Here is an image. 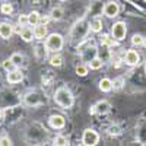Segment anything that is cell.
Returning a JSON list of instances; mask_svg holds the SVG:
<instances>
[{"mask_svg": "<svg viewBox=\"0 0 146 146\" xmlns=\"http://www.w3.org/2000/svg\"><path fill=\"white\" fill-rule=\"evenodd\" d=\"M0 145H2V146H7V145H12V142H10L9 137H0Z\"/></svg>", "mask_w": 146, "mask_h": 146, "instance_id": "obj_32", "label": "cell"}, {"mask_svg": "<svg viewBox=\"0 0 146 146\" xmlns=\"http://www.w3.org/2000/svg\"><path fill=\"white\" fill-rule=\"evenodd\" d=\"M54 101L62 107V108H70L73 105V94L70 92L69 88L62 86L58 88L54 94Z\"/></svg>", "mask_w": 146, "mask_h": 146, "instance_id": "obj_2", "label": "cell"}, {"mask_svg": "<svg viewBox=\"0 0 146 146\" xmlns=\"http://www.w3.org/2000/svg\"><path fill=\"white\" fill-rule=\"evenodd\" d=\"M95 113H96V108H95V105H94V107L89 108V114H95Z\"/></svg>", "mask_w": 146, "mask_h": 146, "instance_id": "obj_34", "label": "cell"}, {"mask_svg": "<svg viewBox=\"0 0 146 146\" xmlns=\"http://www.w3.org/2000/svg\"><path fill=\"white\" fill-rule=\"evenodd\" d=\"M18 22H19V25H21V27H27V25H29L28 15H21L19 19H18Z\"/></svg>", "mask_w": 146, "mask_h": 146, "instance_id": "obj_30", "label": "cell"}, {"mask_svg": "<svg viewBox=\"0 0 146 146\" xmlns=\"http://www.w3.org/2000/svg\"><path fill=\"white\" fill-rule=\"evenodd\" d=\"M143 45L146 47V38H143Z\"/></svg>", "mask_w": 146, "mask_h": 146, "instance_id": "obj_35", "label": "cell"}, {"mask_svg": "<svg viewBox=\"0 0 146 146\" xmlns=\"http://www.w3.org/2000/svg\"><path fill=\"white\" fill-rule=\"evenodd\" d=\"M12 34H13V25H10L7 22H2L0 23V36L5 40H9Z\"/></svg>", "mask_w": 146, "mask_h": 146, "instance_id": "obj_9", "label": "cell"}, {"mask_svg": "<svg viewBox=\"0 0 146 146\" xmlns=\"http://www.w3.org/2000/svg\"><path fill=\"white\" fill-rule=\"evenodd\" d=\"M40 13H38V12H31V13L28 15V21H29V25H38V23H40Z\"/></svg>", "mask_w": 146, "mask_h": 146, "instance_id": "obj_21", "label": "cell"}, {"mask_svg": "<svg viewBox=\"0 0 146 146\" xmlns=\"http://www.w3.org/2000/svg\"><path fill=\"white\" fill-rule=\"evenodd\" d=\"M76 75L78 76H86L88 75V66H85V64L76 66Z\"/></svg>", "mask_w": 146, "mask_h": 146, "instance_id": "obj_25", "label": "cell"}, {"mask_svg": "<svg viewBox=\"0 0 146 146\" xmlns=\"http://www.w3.org/2000/svg\"><path fill=\"white\" fill-rule=\"evenodd\" d=\"M3 117V114H2V111H0V118H2Z\"/></svg>", "mask_w": 146, "mask_h": 146, "instance_id": "obj_36", "label": "cell"}, {"mask_svg": "<svg viewBox=\"0 0 146 146\" xmlns=\"http://www.w3.org/2000/svg\"><path fill=\"white\" fill-rule=\"evenodd\" d=\"M131 44L133 45H143V36L142 35H139V34H136V35H133L131 36Z\"/></svg>", "mask_w": 146, "mask_h": 146, "instance_id": "obj_28", "label": "cell"}, {"mask_svg": "<svg viewBox=\"0 0 146 146\" xmlns=\"http://www.w3.org/2000/svg\"><path fill=\"white\" fill-rule=\"evenodd\" d=\"M123 83H124L123 78H118V79H115V80L113 82V88H114V89H121V88H123Z\"/></svg>", "mask_w": 146, "mask_h": 146, "instance_id": "obj_31", "label": "cell"}, {"mask_svg": "<svg viewBox=\"0 0 146 146\" xmlns=\"http://www.w3.org/2000/svg\"><path fill=\"white\" fill-rule=\"evenodd\" d=\"M15 67H16V64L12 62V60L9 58V60H5L3 62V69L6 70V72H12V70H15Z\"/></svg>", "mask_w": 146, "mask_h": 146, "instance_id": "obj_26", "label": "cell"}, {"mask_svg": "<svg viewBox=\"0 0 146 146\" xmlns=\"http://www.w3.org/2000/svg\"><path fill=\"white\" fill-rule=\"evenodd\" d=\"M126 34H127V25L124 22H115L113 28H111V35L115 41H123L126 38Z\"/></svg>", "mask_w": 146, "mask_h": 146, "instance_id": "obj_4", "label": "cell"}, {"mask_svg": "<svg viewBox=\"0 0 146 146\" xmlns=\"http://www.w3.org/2000/svg\"><path fill=\"white\" fill-rule=\"evenodd\" d=\"M23 79V75L21 70H12V72H7V82L9 83H19L21 80Z\"/></svg>", "mask_w": 146, "mask_h": 146, "instance_id": "obj_10", "label": "cell"}, {"mask_svg": "<svg viewBox=\"0 0 146 146\" xmlns=\"http://www.w3.org/2000/svg\"><path fill=\"white\" fill-rule=\"evenodd\" d=\"M60 2H66V0H60Z\"/></svg>", "mask_w": 146, "mask_h": 146, "instance_id": "obj_37", "label": "cell"}, {"mask_svg": "<svg viewBox=\"0 0 146 146\" xmlns=\"http://www.w3.org/2000/svg\"><path fill=\"white\" fill-rule=\"evenodd\" d=\"M10 60H12V62H13L16 66H21V64L23 63V57H22V54H19V53L12 54V56H10Z\"/></svg>", "mask_w": 146, "mask_h": 146, "instance_id": "obj_24", "label": "cell"}, {"mask_svg": "<svg viewBox=\"0 0 146 146\" xmlns=\"http://www.w3.org/2000/svg\"><path fill=\"white\" fill-rule=\"evenodd\" d=\"M36 96H38V94H36V92H29V94L25 96V102H27L28 105H32V107L45 102L44 100H36Z\"/></svg>", "mask_w": 146, "mask_h": 146, "instance_id": "obj_13", "label": "cell"}, {"mask_svg": "<svg viewBox=\"0 0 146 146\" xmlns=\"http://www.w3.org/2000/svg\"><path fill=\"white\" fill-rule=\"evenodd\" d=\"M62 63H63V57H62V56H58V54H54V56L50 58V64L54 66V67L62 66Z\"/></svg>", "mask_w": 146, "mask_h": 146, "instance_id": "obj_23", "label": "cell"}, {"mask_svg": "<svg viewBox=\"0 0 146 146\" xmlns=\"http://www.w3.org/2000/svg\"><path fill=\"white\" fill-rule=\"evenodd\" d=\"M54 145H58V146H66L69 145V139L64 137V136H57L54 139Z\"/></svg>", "mask_w": 146, "mask_h": 146, "instance_id": "obj_27", "label": "cell"}, {"mask_svg": "<svg viewBox=\"0 0 146 146\" xmlns=\"http://www.w3.org/2000/svg\"><path fill=\"white\" fill-rule=\"evenodd\" d=\"M100 89L102 92H110V91L113 89V80L108 79V78H102L100 80Z\"/></svg>", "mask_w": 146, "mask_h": 146, "instance_id": "obj_15", "label": "cell"}, {"mask_svg": "<svg viewBox=\"0 0 146 146\" xmlns=\"http://www.w3.org/2000/svg\"><path fill=\"white\" fill-rule=\"evenodd\" d=\"M101 44H102L104 47H111V45L115 44V40L111 38V36H110L108 34H104V35L101 36Z\"/></svg>", "mask_w": 146, "mask_h": 146, "instance_id": "obj_22", "label": "cell"}, {"mask_svg": "<svg viewBox=\"0 0 146 146\" xmlns=\"http://www.w3.org/2000/svg\"><path fill=\"white\" fill-rule=\"evenodd\" d=\"M34 32H32V29H29V28H22V31H21V38L23 40V41H27V42H29V41H32V38H34Z\"/></svg>", "mask_w": 146, "mask_h": 146, "instance_id": "obj_16", "label": "cell"}, {"mask_svg": "<svg viewBox=\"0 0 146 146\" xmlns=\"http://www.w3.org/2000/svg\"><path fill=\"white\" fill-rule=\"evenodd\" d=\"M48 121H50V126H51L53 129H63L64 124H66L64 117H63V115H60V114H54V115H51Z\"/></svg>", "mask_w": 146, "mask_h": 146, "instance_id": "obj_8", "label": "cell"}, {"mask_svg": "<svg viewBox=\"0 0 146 146\" xmlns=\"http://www.w3.org/2000/svg\"><path fill=\"white\" fill-rule=\"evenodd\" d=\"M102 29V21L100 18H94L91 21V31L92 32H101Z\"/></svg>", "mask_w": 146, "mask_h": 146, "instance_id": "obj_17", "label": "cell"}, {"mask_svg": "<svg viewBox=\"0 0 146 146\" xmlns=\"http://www.w3.org/2000/svg\"><path fill=\"white\" fill-rule=\"evenodd\" d=\"M50 19H51V16H42V18H40V23H42V25H47V23L50 22Z\"/></svg>", "mask_w": 146, "mask_h": 146, "instance_id": "obj_33", "label": "cell"}, {"mask_svg": "<svg viewBox=\"0 0 146 146\" xmlns=\"http://www.w3.org/2000/svg\"><path fill=\"white\" fill-rule=\"evenodd\" d=\"M45 47L48 48V51H60L63 48V36L60 34H51L48 35V38L45 41Z\"/></svg>", "mask_w": 146, "mask_h": 146, "instance_id": "obj_3", "label": "cell"}, {"mask_svg": "<svg viewBox=\"0 0 146 146\" xmlns=\"http://www.w3.org/2000/svg\"><path fill=\"white\" fill-rule=\"evenodd\" d=\"M120 12V7L115 2H108L105 6H104V15L107 18H115Z\"/></svg>", "mask_w": 146, "mask_h": 146, "instance_id": "obj_6", "label": "cell"}, {"mask_svg": "<svg viewBox=\"0 0 146 146\" xmlns=\"http://www.w3.org/2000/svg\"><path fill=\"white\" fill-rule=\"evenodd\" d=\"M51 19L53 21H60L63 18V15H64V10L62 9V7H54L53 10H51Z\"/></svg>", "mask_w": 146, "mask_h": 146, "instance_id": "obj_20", "label": "cell"}, {"mask_svg": "<svg viewBox=\"0 0 146 146\" xmlns=\"http://www.w3.org/2000/svg\"><path fill=\"white\" fill-rule=\"evenodd\" d=\"M124 62H126V64H129V66H136V64L140 62V56H139V53L135 51V50H129V51H126V54H124Z\"/></svg>", "mask_w": 146, "mask_h": 146, "instance_id": "obj_7", "label": "cell"}, {"mask_svg": "<svg viewBox=\"0 0 146 146\" xmlns=\"http://www.w3.org/2000/svg\"><path fill=\"white\" fill-rule=\"evenodd\" d=\"M0 10H2V13H5V15H10L12 10H13V7H12L10 3H3L2 7H0Z\"/></svg>", "mask_w": 146, "mask_h": 146, "instance_id": "obj_29", "label": "cell"}, {"mask_svg": "<svg viewBox=\"0 0 146 146\" xmlns=\"http://www.w3.org/2000/svg\"><path fill=\"white\" fill-rule=\"evenodd\" d=\"M102 64H104V60H102V58H100V57L92 58L91 62L88 63V66H89L92 70H98V69H101V67H102Z\"/></svg>", "mask_w": 146, "mask_h": 146, "instance_id": "obj_19", "label": "cell"}, {"mask_svg": "<svg viewBox=\"0 0 146 146\" xmlns=\"http://www.w3.org/2000/svg\"><path fill=\"white\" fill-rule=\"evenodd\" d=\"M47 51H48L47 47H42V45L35 47V57L38 58V60H44L47 57Z\"/></svg>", "mask_w": 146, "mask_h": 146, "instance_id": "obj_18", "label": "cell"}, {"mask_svg": "<svg viewBox=\"0 0 146 146\" xmlns=\"http://www.w3.org/2000/svg\"><path fill=\"white\" fill-rule=\"evenodd\" d=\"M100 142V135L92 129H86L83 131V136H82V143L85 146H95L96 143Z\"/></svg>", "mask_w": 146, "mask_h": 146, "instance_id": "obj_5", "label": "cell"}, {"mask_svg": "<svg viewBox=\"0 0 146 146\" xmlns=\"http://www.w3.org/2000/svg\"><path fill=\"white\" fill-rule=\"evenodd\" d=\"M95 108H96V113L98 114H107V113H110L111 104H110L108 101H100L98 104L95 105Z\"/></svg>", "mask_w": 146, "mask_h": 146, "instance_id": "obj_14", "label": "cell"}, {"mask_svg": "<svg viewBox=\"0 0 146 146\" xmlns=\"http://www.w3.org/2000/svg\"><path fill=\"white\" fill-rule=\"evenodd\" d=\"M89 31H91V23H89L88 21L82 19V21L76 22V25L73 27L72 34H70L72 42H78V44H80L85 38H86V35H88Z\"/></svg>", "mask_w": 146, "mask_h": 146, "instance_id": "obj_1", "label": "cell"}, {"mask_svg": "<svg viewBox=\"0 0 146 146\" xmlns=\"http://www.w3.org/2000/svg\"><path fill=\"white\" fill-rule=\"evenodd\" d=\"M34 35L36 40H44L47 36V25H42V23H38L35 25V29H34Z\"/></svg>", "mask_w": 146, "mask_h": 146, "instance_id": "obj_12", "label": "cell"}, {"mask_svg": "<svg viewBox=\"0 0 146 146\" xmlns=\"http://www.w3.org/2000/svg\"><path fill=\"white\" fill-rule=\"evenodd\" d=\"M96 53H98V51H96V48H95L94 45H92V47H88L86 50L82 51V60H83V62H88V63H89L92 58L96 57Z\"/></svg>", "mask_w": 146, "mask_h": 146, "instance_id": "obj_11", "label": "cell"}]
</instances>
